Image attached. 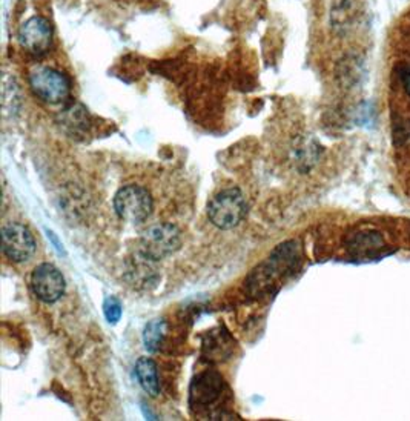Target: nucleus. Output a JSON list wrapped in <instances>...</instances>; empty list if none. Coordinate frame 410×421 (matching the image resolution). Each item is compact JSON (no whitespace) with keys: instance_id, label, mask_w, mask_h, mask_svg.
<instances>
[{"instance_id":"obj_11","label":"nucleus","mask_w":410,"mask_h":421,"mask_svg":"<svg viewBox=\"0 0 410 421\" xmlns=\"http://www.w3.org/2000/svg\"><path fill=\"white\" fill-rule=\"evenodd\" d=\"M167 332V326L163 318H156V320L146 324L143 332V343L149 352H157L160 346L163 345Z\"/></svg>"},{"instance_id":"obj_10","label":"nucleus","mask_w":410,"mask_h":421,"mask_svg":"<svg viewBox=\"0 0 410 421\" xmlns=\"http://www.w3.org/2000/svg\"><path fill=\"white\" fill-rule=\"evenodd\" d=\"M136 375L142 389L149 397H157L160 394V381L157 374L156 361L149 357L138 358L136 363Z\"/></svg>"},{"instance_id":"obj_8","label":"nucleus","mask_w":410,"mask_h":421,"mask_svg":"<svg viewBox=\"0 0 410 421\" xmlns=\"http://www.w3.org/2000/svg\"><path fill=\"white\" fill-rule=\"evenodd\" d=\"M386 243L378 232L364 231L352 236L347 242V251L350 256L358 260H372L383 256Z\"/></svg>"},{"instance_id":"obj_6","label":"nucleus","mask_w":410,"mask_h":421,"mask_svg":"<svg viewBox=\"0 0 410 421\" xmlns=\"http://www.w3.org/2000/svg\"><path fill=\"white\" fill-rule=\"evenodd\" d=\"M19 42L28 54L34 57L47 54L53 42V30L49 22L40 16L28 19L19 30Z\"/></svg>"},{"instance_id":"obj_9","label":"nucleus","mask_w":410,"mask_h":421,"mask_svg":"<svg viewBox=\"0 0 410 421\" xmlns=\"http://www.w3.org/2000/svg\"><path fill=\"white\" fill-rule=\"evenodd\" d=\"M223 383L217 374H202L192 383L191 398L195 404H209L222 394Z\"/></svg>"},{"instance_id":"obj_14","label":"nucleus","mask_w":410,"mask_h":421,"mask_svg":"<svg viewBox=\"0 0 410 421\" xmlns=\"http://www.w3.org/2000/svg\"><path fill=\"white\" fill-rule=\"evenodd\" d=\"M104 314L108 323L115 324L122 318V303L115 297H108L104 303Z\"/></svg>"},{"instance_id":"obj_3","label":"nucleus","mask_w":410,"mask_h":421,"mask_svg":"<svg viewBox=\"0 0 410 421\" xmlns=\"http://www.w3.org/2000/svg\"><path fill=\"white\" fill-rule=\"evenodd\" d=\"M181 234L171 223H157L146 229L140 237V252L151 260H162L180 248Z\"/></svg>"},{"instance_id":"obj_2","label":"nucleus","mask_w":410,"mask_h":421,"mask_svg":"<svg viewBox=\"0 0 410 421\" xmlns=\"http://www.w3.org/2000/svg\"><path fill=\"white\" fill-rule=\"evenodd\" d=\"M29 86L34 96L49 105H57L67 100L71 94L68 77L58 69L40 67L29 74Z\"/></svg>"},{"instance_id":"obj_4","label":"nucleus","mask_w":410,"mask_h":421,"mask_svg":"<svg viewBox=\"0 0 410 421\" xmlns=\"http://www.w3.org/2000/svg\"><path fill=\"white\" fill-rule=\"evenodd\" d=\"M152 197L145 188L138 185H126L117 191L114 197V209L122 220L129 223H142L152 213Z\"/></svg>"},{"instance_id":"obj_5","label":"nucleus","mask_w":410,"mask_h":421,"mask_svg":"<svg viewBox=\"0 0 410 421\" xmlns=\"http://www.w3.org/2000/svg\"><path fill=\"white\" fill-rule=\"evenodd\" d=\"M2 251L10 260L24 263L34 256L35 240L25 224L11 222L2 228Z\"/></svg>"},{"instance_id":"obj_1","label":"nucleus","mask_w":410,"mask_h":421,"mask_svg":"<svg viewBox=\"0 0 410 421\" xmlns=\"http://www.w3.org/2000/svg\"><path fill=\"white\" fill-rule=\"evenodd\" d=\"M246 215V201L237 188H229L215 194L208 205V217L220 229H232Z\"/></svg>"},{"instance_id":"obj_7","label":"nucleus","mask_w":410,"mask_h":421,"mask_svg":"<svg viewBox=\"0 0 410 421\" xmlns=\"http://www.w3.org/2000/svg\"><path fill=\"white\" fill-rule=\"evenodd\" d=\"M31 286L38 299L45 303H56L65 294L63 275L49 263H42L33 271Z\"/></svg>"},{"instance_id":"obj_13","label":"nucleus","mask_w":410,"mask_h":421,"mask_svg":"<svg viewBox=\"0 0 410 421\" xmlns=\"http://www.w3.org/2000/svg\"><path fill=\"white\" fill-rule=\"evenodd\" d=\"M356 17V6L354 0H341V2L335 6L332 13V22L335 26L338 28H347Z\"/></svg>"},{"instance_id":"obj_12","label":"nucleus","mask_w":410,"mask_h":421,"mask_svg":"<svg viewBox=\"0 0 410 421\" xmlns=\"http://www.w3.org/2000/svg\"><path fill=\"white\" fill-rule=\"evenodd\" d=\"M140 256H142V258L136 260L133 266L129 267L128 275H129V281L134 283L136 286H146L148 283H151L154 275H156L154 274V271L156 270L151 266V261H154V260L145 257L142 252H140Z\"/></svg>"},{"instance_id":"obj_15","label":"nucleus","mask_w":410,"mask_h":421,"mask_svg":"<svg viewBox=\"0 0 410 421\" xmlns=\"http://www.w3.org/2000/svg\"><path fill=\"white\" fill-rule=\"evenodd\" d=\"M404 86H406L407 92L410 94V72H407V74L404 76Z\"/></svg>"}]
</instances>
